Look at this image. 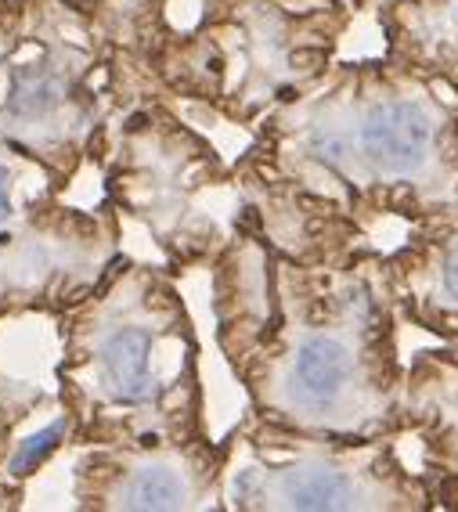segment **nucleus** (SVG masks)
<instances>
[{
	"mask_svg": "<svg viewBox=\"0 0 458 512\" xmlns=\"http://www.w3.org/2000/svg\"><path fill=\"white\" fill-rule=\"evenodd\" d=\"M433 141H437L433 112L412 98L372 105L358 130L361 156L383 174H412V170H419L430 159Z\"/></svg>",
	"mask_w": 458,
	"mask_h": 512,
	"instance_id": "nucleus-1",
	"label": "nucleus"
},
{
	"mask_svg": "<svg viewBox=\"0 0 458 512\" xmlns=\"http://www.w3.org/2000/svg\"><path fill=\"white\" fill-rule=\"evenodd\" d=\"M350 372L354 357L347 343H339L336 336H311L293 357V390L300 401L325 408L347 390Z\"/></svg>",
	"mask_w": 458,
	"mask_h": 512,
	"instance_id": "nucleus-2",
	"label": "nucleus"
},
{
	"mask_svg": "<svg viewBox=\"0 0 458 512\" xmlns=\"http://www.w3.org/2000/svg\"><path fill=\"white\" fill-rule=\"evenodd\" d=\"M282 502L289 509H350V505H361L350 476L332 466H300L293 473H285Z\"/></svg>",
	"mask_w": 458,
	"mask_h": 512,
	"instance_id": "nucleus-3",
	"label": "nucleus"
},
{
	"mask_svg": "<svg viewBox=\"0 0 458 512\" xmlns=\"http://www.w3.org/2000/svg\"><path fill=\"white\" fill-rule=\"evenodd\" d=\"M148 336L141 329H123L105 347V375L112 394L123 401H141L148 394Z\"/></svg>",
	"mask_w": 458,
	"mask_h": 512,
	"instance_id": "nucleus-4",
	"label": "nucleus"
},
{
	"mask_svg": "<svg viewBox=\"0 0 458 512\" xmlns=\"http://www.w3.org/2000/svg\"><path fill=\"white\" fill-rule=\"evenodd\" d=\"M184 487L170 469H145V473L127 487V502L130 509H174L181 505Z\"/></svg>",
	"mask_w": 458,
	"mask_h": 512,
	"instance_id": "nucleus-5",
	"label": "nucleus"
},
{
	"mask_svg": "<svg viewBox=\"0 0 458 512\" xmlns=\"http://www.w3.org/2000/svg\"><path fill=\"white\" fill-rule=\"evenodd\" d=\"M62 440V422H55L51 430H44L40 437H33V440H26V448L15 455V469L19 473H26V469H33L40 462V458L47 455V451H55V444Z\"/></svg>",
	"mask_w": 458,
	"mask_h": 512,
	"instance_id": "nucleus-6",
	"label": "nucleus"
},
{
	"mask_svg": "<svg viewBox=\"0 0 458 512\" xmlns=\"http://www.w3.org/2000/svg\"><path fill=\"white\" fill-rule=\"evenodd\" d=\"M440 285H444V296L451 303H458V242L444 253V264H440Z\"/></svg>",
	"mask_w": 458,
	"mask_h": 512,
	"instance_id": "nucleus-7",
	"label": "nucleus"
},
{
	"mask_svg": "<svg viewBox=\"0 0 458 512\" xmlns=\"http://www.w3.org/2000/svg\"><path fill=\"white\" fill-rule=\"evenodd\" d=\"M8 210H11V177H8V170L0 166V220L8 217Z\"/></svg>",
	"mask_w": 458,
	"mask_h": 512,
	"instance_id": "nucleus-8",
	"label": "nucleus"
}]
</instances>
